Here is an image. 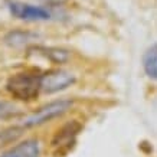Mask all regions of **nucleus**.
<instances>
[{
	"instance_id": "f257e3e1",
	"label": "nucleus",
	"mask_w": 157,
	"mask_h": 157,
	"mask_svg": "<svg viewBox=\"0 0 157 157\" xmlns=\"http://www.w3.org/2000/svg\"><path fill=\"white\" fill-rule=\"evenodd\" d=\"M6 90L9 94L20 101H32L42 94V74L39 72H22L10 76Z\"/></svg>"
},
{
	"instance_id": "f03ea898",
	"label": "nucleus",
	"mask_w": 157,
	"mask_h": 157,
	"mask_svg": "<svg viewBox=\"0 0 157 157\" xmlns=\"http://www.w3.org/2000/svg\"><path fill=\"white\" fill-rule=\"evenodd\" d=\"M72 107V101L69 100H58V101H52L49 104L43 105L42 108H39L36 113H33L32 115H29L28 118L23 120V125L25 128L29 127H35V125H40V124L51 121V120L56 118L59 115L65 114L68 109Z\"/></svg>"
},
{
	"instance_id": "7ed1b4c3",
	"label": "nucleus",
	"mask_w": 157,
	"mask_h": 157,
	"mask_svg": "<svg viewBox=\"0 0 157 157\" xmlns=\"http://www.w3.org/2000/svg\"><path fill=\"white\" fill-rule=\"evenodd\" d=\"M81 131V124L78 121H69L56 131L52 138V148L56 157H63L71 151L76 143V137Z\"/></svg>"
},
{
	"instance_id": "20e7f679",
	"label": "nucleus",
	"mask_w": 157,
	"mask_h": 157,
	"mask_svg": "<svg viewBox=\"0 0 157 157\" xmlns=\"http://www.w3.org/2000/svg\"><path fill=\"white\" fill-rule=\"evenodd\" d=\"M7 9L13 17L28 22H36V20H49L52 17V12L42 6H35L22 3L17 0H7Z\"/></svg>"
},
{
	"instance_id": "39448f33",
	"label": "nucleus",
	"mask_w": 157,
	"mask_h": 157,
	"mask_svg": "<svg viewBox=\"0 0 157 157\" xmlns=\"http://www.w3.org/2000/svg\"><path fill=\"white\" fill-rule=\"evenodd\" d=\"M75 82V76L63 69H52L42 74V94H55L67 90Z\"/></svg>"
},
{
	"instance_id": "423d86ee",
	"label": "nucleus",
	"mask_w": 157,
	"mask_h": 157,
	"mask_svg": "<svg viewBox=\"0 0 157 157\" xmlns=\"http://www.w3.org/2000/svg\"><path fill=\"white\" fill-rule=\"evenodd\" d=\"M0 157H40V143L35 138H28L9 148Z\"/></svg>"
},
{
	"instance_id": "0eeeda50",
	"label": "nucleus",
	"mask_w": 157,
	"mask_h": 157,
	"mask_svg": "<svg viewBox=\"0 0 157 157\" xmlns=\"http://www.w3.org/2000/svg\"><path fill=\"white\" fill-rule=\"evenodd\" d=\"M143 67L148 78L157 81V45H153L146 51L143 58Z\"/></svg>"
},
{
	"instance_id": "6e6552de",
	"label": "nucleus",
	"mask_w": 157,
	"mask_h": 157,
	"mask_svg": "<svg viewBox=\"0 0 157 157\" xmlns=\"http://www.w3.org/2000/svg\"><path fill=\"white\" fill-rule=\"evenodd\" d=\"M32 51L40 53L42 56L48 58L52 62H56V63H62L65 62L69 58V53L63 49H58V48H45V46H36V48H32Z\"/></svg>"
},
{
	"instance_id": "1a4fd4ad",
	"label": "nucleus",
	"mask_w": 157,
	"mask_h": 157,
	"mask_svg": "<svg viewBox=\"0 0 157 157\" xmlns=\"http://www.w3.org/2000/svg\"><path fill=\"white\" fill-rule=\"evenodd\" d=\"M23 131H25V127L22 124L20 125H13V127H9V128H5V130H0V148L16 141L23 134Z\"/></svg>"
},
{
	"instance_id": "9d476101",
	"label": "nucleus",
	"mask_w": 157,
	"mask_h": 157,
	"mask_svg": "<svg viewBox=\"0 0 157 157\" xmlns=\"http://www.w3.org/2000/svg\"><path fill=\"white\" fill-rule=\"evenodd\" d=\"M36 38L35 35L29 33V32H22V30H16V32H10L6 36V43H9L12 46H22L29 40H33Z\"/></svg>"
},
{
	"instance_id": "9b49d317",
	"label": "nucleus",
	"mask_w": 157,
	"mask_h": 157,
	"mask_svg": "<svg viewBox=\"0 0 157 157\" xmlns=\"http://www.w3.org/2000/svg\"><path fill=\"white\" fill-rule=\"evenodd\" d=\"M22 114V109L19 107H16L12 102L7 101H0V120H9V118H16Z\"/></svg>"
}]
</instances>
